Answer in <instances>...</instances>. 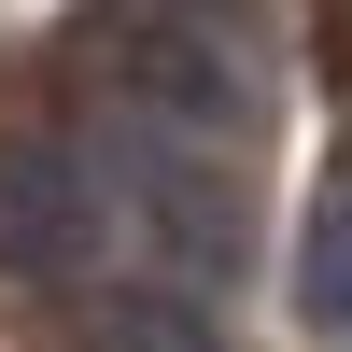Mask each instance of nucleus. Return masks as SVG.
<instances>
[{
  "mask_svg": "<svg viewBox=\"0 0 352 352\" xmlns=\"http://www.w3.org/2000/svg\"><path fill=\"white\" fill-rule=\"evenodd\" d=\"M99 184H113V226H141V254H169V282H240L254 268V197H240V169H226V141H197V127H155V113H113L99 141Z\"/></svg>",
  "mask_w": 352,
  "mask_h": 352,
  "instance_id": "1",
  "label": "nucleus"
},
{
  "mask_svg": "<svg viewBox=\"0 0 352 352\" xmlns=\"http://www.w3.org/2000/svg\"><path fill=\"white\" fill-rule=\"evenodd\" d=\"M99 71L127 85V113H155V127H197V141H254V56L240 28L212 14V0H99Z\"/></svg>",
  "mask_w": 352,
  "mask_h": 352,
  "instance_id": "2",
  "label": "nucleus"
},
{
  "mask_svg": "<svg viewBox=\"0 0 352 352\" xmlns=\"http://www.w3.org/2000/svg\"><path fill=\"white\" fill-rule=\"evenodd\" d=\"M0 254H14L28 282H113L99 254H113V184H99V155L85 141H14L0 155Z\"/></svg>",
  "mask_w": 352,
  "mask_h": 352,
  "instance_id": "3",
  "label": "nucleus"
},
{
  "mask_svg": "<svg viewBox=\"0 0 352 352\" xmlns=\"http://www.w3.org/2000/svg\"><path fill=\"white\" fill-rule=\"evenodd\" d=\"M85 338L99 352H226L197 282H85Z\"/></svg>",
  "mask_w": 352,
  "mask_h": 352,
  "instance_id": "4",
  "label": "nucleus"
},
{
  "mask_svg": "<svg viewBox=\"0 0 352 352\" xmlns=\"http://www.w3.org/2000/svg\"><path fill=\"white\" fill-rule=\"evenodd\" d=\"M296 324L352 338V169H324V197H310V226H296Z\"/></svg>",
  "mask_w": 352,
  "mask_h": 352,
  "instance_id": "5",
  "label": "nucleus"
},
{
  "mask_svg": "<svg viewBox=\"0 0 352 352\" xmlns=\"http://www.w3.org/2000/svg\"><path fill=\"white\" fill-rule=\"evenodd\" d=\"M310 28H324V71H352V0H310Z\"/></svg>",
  "mask_w": 352,
  "mask_h": 352,
  "instance_id": "6",
  "label": "nucleus"
}]
</instances>
